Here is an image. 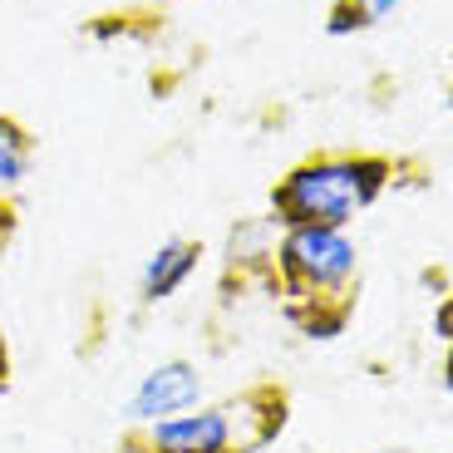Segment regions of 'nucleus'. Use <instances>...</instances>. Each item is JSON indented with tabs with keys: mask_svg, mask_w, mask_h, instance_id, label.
<instances>
[{
	"mask_svg": "<svg viewBox=\"0 0 453 453\" xmlns=\"http://www.w3.org/2000/svg\"><path fill=\"white\" fill-rule=\"evenodd\" d=\"M276 301L306 340H335L360 306V247L345 226H281Z\"/></svg>",
	"mask_w": 453,
	"mask_h": 453,
	"instance_id": "nucleus-1",
	"label": "nucleus"
},
{
	"mask_svg": "<svg viewBox=\"0 0 453 453\" xmlns=\"http://www.w3.org/2000/svg\"><path fill=\"white\" fill-rule=\"evenodd\" d=\"M404 163L365 148H320L272 182L276 226H350L399 182Z\"/></svg>",
	"mask_w": 453,
	"mask_h": 453,
	"instance_id": "nucleus-2",
	"label": "nucleus"
},
{
	"mask_svg": "<svg viewBox=\"0 0 453 453\" xmlns=\"http://www.w3.org/2000/svg\"><path fill=\"white\" fill-rule=\"evenodd\" d=\"M286 424H291V389L281 380H257L197 414L128 424L119 434V453H261L281 439Z\"/></svg>",
	"mask_w": 453,
	"mask_h": 453,
	"instance_id": "nucleus-3",
	"label": "nucleus"
},
{
	"mask_svg": "<svg viewBox=\"0 0 453 453\" xmlns=\"http://www.w3.org/2000/svg\"><path fill=\"white\" fill-rule=\"evenodd\" d=\"M276 222L272 217H257V222H242L232 237H226V257H222V276H217V291L226 301H242V296L261 291L276 296Z\"/></svg>",
	"mask_w": 453,
	"mask_h": 453,
	"instance_id": "nucleus-4",
	"label": "nucleus"
},
{
	"mask_svg": "<svg viewBox=\"0 0 453 453\" xmlns=\"http://www.w3.org/2000/svg\"><path fill=\"white\" fill-rule=\"evenodd\" d=\"M203 399V374L193 360H163L138 380L134 399H128V424H163L178 419Z\"/></svg>",
	"mask_w": 453,
	"mask_h": 453,
	"instance_id": "nucleus-5",
	"label": "nucleus"
},
{
	"mask_svg": "<svg viewBox=\"0 0 453 453\" xmlns=\"http://www.w3.org/2000/svg\"><path fill=\"white\" fill-rule=\"evenodd\" d=\"M197 261H203V242L197 237H168L153 257L143 261V276H138V306H163L182 286L193 281Z\"/></svg>",
	"mask_w": 453,
	"mask_h": 453,
	"instance_id": "nucleus-6",
	"label": "nucleus"
},
{
	"mask_svg": "<svg viewBox=\"0 0 453 453\" xmlns=\"http://www.w3.org/2000/svg\"><path fill=\"white\" fill-rule=\"evenodd\" d=\"M30 168H35V134L15 113H0V203H15Z\"/></svg>",
	"mask_w": 453,
	"mask_h": 453,
	"instance_id": "nucleus-7",
	"label": "nucleus"
},
{
	"mask_svg": "<svg viewBox=\"0 0 453 453\" xmlns=\"http://www.w3.org/2000/svg\"><path fill=\"white\" fill-rule=\"evenodd\" d=\"M404 0H330L326 11V35L345 40V35H360V30H374V25H385L389 15L399 11Z\"/></svg>",
	"mask_w": 453,
	"mask_h": 453,
	"instance_id": "nucleus-8",
	"label": "nucleus"
},
{
	"mask_svg": "<svg viewBox=\"0 0 453 453\" xmlns=\"http://www.w3.org/2000/svg\"><path fill=\"white\" fill-rule=\"evenodd\" d=\"M15 232H20V203H0V261L11 251Z\"/></svg>",
	"mask_w": 453,
	"mask_h": 453,
	"instance_id": "nucleus-9",
	"label": "nucleus"
},
{
	"mask_svg": "<svg viewBox=\"0 0 453 453\" xmlns=\"http://www.w3.org/2000/svg\"><path fill=\"white\" fill-rule=\"evenodd\" d=\"M434 335H439L443 345H453V296H443L439 306H434Z\"/></svg>",
	"mask_w": 453,
	"mask_h": 453,
	"instance_id": "nucleus-10",
	"label": "nucleus"
},
{
	"mask_svg": "<svg viewBox=\"0 0 453 453\" xmlns=\"http://www.w3.org/2000/svg\"><path fill=\"white\" fill-rule=\"evenodd\" d=\"M15 385V355H11V340H5V326H0V395Z\"/></svg>",
	"mask_w": 453,
	"mask_h": 453,
	"instance_id": "nucleus-11",
	"label": "nucleus"
},
{
	"mask_svg": "<svg viewBox=\"0 0 453 453\" xmlns=\"http://www.w3.org/2000/svg\"><path fill=\"white\" fill-rule=\"evenodd\" d=\"M439 385H443V389H449V395H453V345H449V350H443V365H439Z\"/></svg>",
	"mask_w": 453,
	"mask_h": 453,
	"instance_id": "nucleus-12",
	"label": "nucleus"
},
{
	"mask_svg": "<svg viewBox=\"0 0 453 453\" xmlns=\"http://www.w3.org/2000/svg\"><path fill=\"white\" fill-rule=\"evenodd\" d=\"M449 94H453V89H449ZM449 104H453V99H449Z\"/></svg>",
	"mask_w": 453,
	"mask_h": 453,
	"instance_id": "nucleus-13",
	"label": "nucleus"
}]
</instances>
